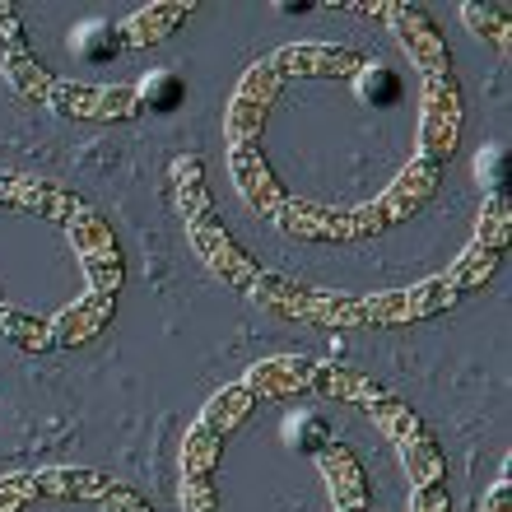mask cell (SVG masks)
I'll list each match as a JSON object with an SVG mask.
<instances>
[{"instance_id":"cell-1","label":"cell","mask_w":512,"mask_h":512,"mask_svg":"<svg viewBox=\"0 0 512 512\" xmlns=\"http://www.w3.org/2000/svg\"><path fill=\"white\" fill-rule=\"evenodd\" d=\"M457 122H461V108H457V84H452V75H443V70H433L429 75V117H424V154H429V163L438 159V154H452V145H457Z\"/></svg>"},{"instance_id":"cell-2","label":"cell","mask_w":512,"mask_h":512,"mask_svg":"<svg viewBox=\"0 0 512 512\" xmlns=\"http://www.w3.org/2000/svg\"><path fill=\"white\" fill-rule=\"evenodd\" d=\"M70 47H75L84 61H108V56L122 47V33L108 24H80L70 33Z\"/></svg>"},{"instance_id":"cell-3","label":"cell","mask_w":512,"mask_h":512,"mask_svg":"<svg viewBox=\"0 0 512 512\" xmlns=\"http://www.w3.org/2000/svg\"><path fill=\"white\" fill-rule=\"evenodd\" d=\"M359 98H364V103H378V108H391V103L401 98V80H396L387 66H364L359 70Z\"/></svg>"},{"instance_id":"cell-4","label":"cell","mask_w":512,"mask_h":512,"mask_svg":"<svg viewBox=\"0 0 512 512\" xmlns=\"http://www.w3.org/2000/svg\"><path fill=\"white\" fill-rule=\"evenodd\" d=\"M135 98H145L154 112H173L177 103H182V80H177L173 70H154V75L135 89Z\"/></svg>"},{"instance_id":"cell-5","label":"cell","mask_w":512,"mask_h":512,"mask_svg":"<svg viewBox=\"0 0 512 512\" xmlns=\"http://www.w3.org/2000/svg\"><path fill=\"white\" fill-rule=\"evenodd\" d=\"M475 168H480V182L499 187V182H503V145H489L485 154H480V163H475Z\"/></svg>"},{"instance_id":"cell-6","label":"cell","mask_w":512,"mask_h":512,"mask_svg":"<svg viewBox=\"0 0 512 512\" xmlns=\"http://www.w3.org/2000/svg\"><path fill=\"white\" fill-rule=\"evenodd\" d=\"M294 433H298V438H294L298 447H322V433H326V429H322V419H303Z\"/></svg>"}]
</instances>
